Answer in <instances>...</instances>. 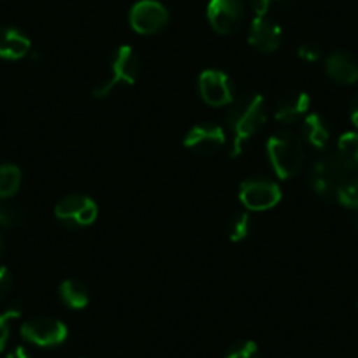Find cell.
<instances>
[{
  "instance_id": "ac0fdd59",
  "label": "cell",
  "mask_w": 358,
  "mask_h": 358,
  "mask_svg": "<svg viewBox=\"0 0 358 358\" xmlns=\"http://www.w3.org/2000/svg\"><path fill=\"white\" fill-rule=\"evenodd\" d=\"M337 157L350 172H358V132H346L337 143Z\"/></svg>"
},
{
  "instance_id": "4316f807",
  "label": "cell",
  "mask_w": 358,
  "mask_h": 358,
  "mask_svg": "<svg viewBox=\"0 0 358 358\" xmlns=\"http://www.w3.org/2000/svg\"><path fill=\"white\" fill-rule=\"evenodd\" d=\"M271 4H273V0H250V8H251V11L255 13V16H257V18L267 15Z\"/></svg>"
},
{
  "instance_id": "8fae6325",
  "label": "cell",
  "mask_w": 358,
  "mask_h": 358,
  "mask_svg": "<svg viewBox=\"0 0 358 358\" xmlns=\"http://www.w3.org/2000/svg\"><path fill=\"white\" fill-rule=\"evenodd\" d=\"M225 130L216 123H201L188 130L185 146L197 155H213L225 144Z\"/></svg>"
},
{
  "instance_id": "2e32d148",
  "label": "cell",
  "mask_w": 358,
  "mask_h": 358,
  "mask_svg": "<svg viewBox=\"0 0 358 358\" xmlns=\"http://www.w3.org/2000/svg\"><path fill=\"white\" fill-rule=\"evenodd\" d=\"M302 137L316 150H325L330 141V130L325 120L316 113H309L302 122Z\"/></svg>"
},
{
  "instance_id": "5bb4252c",
  "label": "cell",
  "mask_w": 358,
  "mask_h": 358,
  "mask_svg": "<svg viewBox=\"0 0 358 358\" xmlns=\"http://www.w3.org/2000/svg\"><path fill=\"white\" fill-rule=\"evenodd\" d=\"M309 108H311L309 95L304 92H294V94H288L287 97L278 102L274 118L283 125H292V123L306 118L309 115Z\"/></svg>"
},
{
  "instance_id": "44dd1931",
  "label": "cell",
  "mask_w": 358,
  "mask_h": 358,
  "mask_svg": "<svg viewBox=\"0 0 358 358\" xmlns=\"http://www.w3.org/2000/svg\"><path fill=\"white\" fill-rule=\"evenodd\" d=\"M25 222V213L18 206L0 201V227H18Z\"/></svg>"
},
{
  "instance_id": "9c48e42d",
  "label": "cell",
  "mask_w": 358,
  "mask_h": 358,
  "mask_svg": "<svg viewBox=\"0 0 358 358\" xmlns=\"http://www.w3.org/2000/svg\"><path fill=\"white\" fill-rule=\"evenodd\" d=\"M199 92L206 104L222 108V106H230L236 99V86L229 74L216 69L204 71L199 78Z\"/></svg>"
},
{
  "instance_id": "7c38bea8",
  "label": "cell",
  "mask_w": 358,
  "mask_h": 358,
  "mask_svg": "<svg viewBox=\"0 0 358 358\" xmlns=\"http://www.w3.org/2000/svg\"><path fill=\"white\" fill-rule=\"evenodd\" d=\"M283 41V30L276 22L268 20L267 16H260L251 22L248 43L260 53H273L281 46Z\"/></svg>"
},
{
  "instance_id": "f1b7e54d",
  "label": "cell",
  "mask_w": 358,
  "mask_h": 358,
  "mask_svg": "<svg viewBox=\"0 0 358 358\" xmlns=\"http://www.w3.org/2000/svg\"><path fill=\"white\" fill-rule=\"evenodd\" d=\"M6 358H32V357H30L29 351H27L25 348L20 346V348H15V350H13Z\"/></svg>"
},
{
  "instance_id": "7402d4cb",
  "label": "cell",
  "mask_w": 358,
  "mask_h": 358,
  "mask_svg": "<svg viewBox=\"0 0 358 358\" xmlns=\"http://www.w3.org/2000/svg\"><path fill=\"white\" fill-rule=\"evenodd\" d=\"M337 201L348 209L358 211V179H350L337 195Z\"/></svg>"
},
{
  "instance_id": "d4e9b609",
  "label": "cell",
  "mask_w": 358,
  "mask_h": 358,
  "mask_svg": "<svg viewBox=\"0 0 358 358\" xmlns=\"http://www.w3.org/2000/svg\"><path fill=\"white\" fill-rule=\"evenodd\" d=\"M299 57L306 62H318L322 58V48L315 43H304L299 46Z\"/></svg>"
},
{
  "instance_id": "52a82bcc",
  "label": "cell",
  "mask_w": 358,
  "mask_h": 358,
  "mask_svg": "<svg viewBox=\"0 0 358 358\" xmlns=\"http://www.w3.org/2000/svg\"><path fill=\"white\" fill-rule=\"evenodd\" d=\"M22 336L29 343L41 348H55L65 343L69 330L60 320L57 318H32L22 325Z\"/></svg>"
},
{
  "instance_id": "484cf974",
  "label": "cell",
  "mask_w": 358,
  "mask_h": 358,
  "mask_svg": "<svg viewBox=\"0 0 358 358\" xmlns=\"http://www.w3.org/2000/svg\"><path fill=\"white\" fill-rule=\"evenodd\" d=\"M13 274L8 267H0V301L11 292Z\"/></svg>"
},
{
  "instance_id": "5b68a950",
  "label": "cell",
  "mask_w": 358,
  "mask_h": 358,
  "mask_svg": "<svg viewBox=\"0 0 358 358\" xmlns=\"http://www.w3.org/2000/svg\"><path fill=\"white\" fill-rule=\"evenodd\" d=\"M239 199L250 211H267L281 201V188L273 179L255 176L241 185Z\"/></svg>"
},
{
  "instance_id": "cb8c5ba5",
  "label": "cell",
  "mask_w": 358,
  "mask_h": 358,
  "mask_svg": "<svg viewBox=\"0 0 358 358\" xmlns=\"http://www.w3.org/2000/svg\"><path fill=\"white\" fill-rule=\"evenodd\" d=\"M18 316H20L18 308H13V309H8L6 313H0V351L4 350L6 344H8L9 332H11V329H9V322L18 318Z\"/></svg>"
},
{
  "instance_id": "83f0119b",
  "label": "cell",
  "mask_w": 358,
  "mask_h": 358,
  "mask_svg": "<svg viewBox=\"0 0 358 358\" xmlns=\"http://www.w3.org/2000/svg\"><path fill=\"white\" fill-rule=\"evenodd\" d=\"M350 120L355 127L358 129V95L351 101L350 104Z\"/></svg>"
},
{
  "instance_id": "3957f363",
  "label": "cell",
  "mask_w": 358,
  "mask_h": 358,
  "mask_svg": "<svg viewBox=\"0 0 358 358\" xmlns=\"http://www.w3.org/2000/svg\"><path fill=\"white\" fill-rule=\"evenodd\" d=\"M348 181H350V171L344 167L337 155L318 158L309 171L311 188L323 199H337Z\"/></svg>"
},
{
  "instance_id": "277c9868",
  "label": "cell",
  "mask_w": 358,
  "mask_h": 358,
  "mask_svg": "<svg viewBox=\"0 0 358 358\" xmlns=\"http://www.w3.org/2000/svg\"><path fill=\"white\" fill-rule=\"evenodd\" d=\"M141 60L137 57L136 50L132 46H122L113 57L111 64V78L99 83L92 95L95 99H104L111 94L118 85H134L139 79Z\"/></svg>"
},
{
  "instance_id": "f546056e",
  "label": "cell",
  "mask_w": 358,
  "mask_h": 358,
  "mask_svg": "<svg viewBox=\"0 0 358 358\" xmlns=\"http://www.w3.org/2000/svg\"><path fill=\"white\" fill-rule=\"evenodd\" d=\"M4 237H2V232H0V258H2V255H4Z\"/></svg>"
},
{
  "instance_id": "603a6c76",
  "label": "cell",
  "mask_w": 358,
  "mask_h": 358,
  "mask_svg": "<svg viewBox=\"0 0 358 358\" xmlns=\"http://www.w3.org/2000/svg\"><path fill=\"white\" fill-rule=\"evenodd\" d=\"M225 358H260V351H258V346L253 341H244V343H239L234 348H230Z\"/></svg>"
},
{
  "instance_id": "30bf717a",
  "label": "cell",
  "mask_w": 358,
  "mask_h": 358,
  "mask_svg": "<svg viewBox=\"0 0 358 358\" xmlns=\"http://www.w3.org/2000/svg\"><path fill=\"white\" fill-rule=\"evenodd\" d=\"M243 0H209L208 20L213 29L222 36L237 32L244 22Z\"/></svg>"
},
{
  "instance_id": "6da1fadb",
  "label": "cell",
  "mask_w": 358,
  "mask_h": 358,
  "mask_svg": "<svg viewBox=\"0 0 358 358\" xmlns=\"http://www.w3.org/2000/svg\"><path fill=\"white\" fill-rule=\"evenodd\" d=\"M265 122H267V106L260 94H246L234 99L227 115V123L234 136L230 157H239L248 141L264 129Z\"/></svg>"
},
{
  "instance_id": "d6986e66",
  "label": "cell",
  "mask_w": 358,
  "mask_h": 358,
  "mask_svg": "<svg viewBox=\"0 0 358 358\" xmlns=\"http://www.w3.org/2000/svg\"><path fill=\"white\" fill-rule=\"evenodd\" d=\"M22 187V171L15 164L0 165V201H8Z\"/></svg>"
},
{
  "instance_id": "ba28073f",
  "label": "cell",
  "mask_w": 358,
  "mask_h": 358,
  "mask_svg": "<svg viewBox=\"0 0 358 358\" xmlns=\"http://www.w3.org/2000/svg\"><path fill=\"white\" fill-rule=\"evenodd\" d=\"M169 23V11L158 0H139L130 9V27L137 34L153 36L162 32Z\"/></svg>"
},
{
  "instance_id": "e0dca14e",
  "label": "cell",
  "mask_w": 358,
  "mask_h": 358,
  "mask_svg": "<svg viewBox=\"0 0 358 358\" xmlns=\"http://www.w3.org/2000/svg\"><path fill=\"white\" fill-rule=\"evenodd\" d=\"M60 299L72 309H83L88 306L90 294L85 283L78 280H67L60 285Z\"/></svg>"
},
{
  "instance_id": "ffe728a7",
  "label": "cell",
  "mask_w": 358,
  "mask_h": 358,
  "mask_svg": "<svg viewBox=\"0 0 358 358\" xmlns=\"http://www.w3.org/2000/svg\"><path fill=\"white\" fill-rule=\"evenodd\" d=\"M251 232V218L248 213H237L229 222V237L234 243L244 241Z\"/></svg>"
},
{
  "instance_id": "7a4b0ae2",
  "label": "cell",
  "mask_w": 358,
  "mask_h": 358,
  "mask_svg": "<svg viewBox=\"0 0 358 358\" xmlns=\"http://www.w3.org/2000/svg\"><path fill=\"white\" fill-rule=\"evenodd\" d=\"M267 155L274 172L281 179L297 176L304 165L306 158L302 139L297 134L288 132V130H280V132L268 137Z\"/></svg>"
},
{
  "instance_id": "4fadbf2b",
  "label": "cell",
  "mask_w": 358,
  "mask_h": 358,
  "mask_svg": "<svg viewBox=\"0 0 358 358\" xmlns=\"http://www.w3.org/2000/svg\"><path fill=\"white\" fill-rule=\"evenodd\" d=\"M325 71L336 83L353 85L358 81V60L348 51H334L325 62Z\"/></svg>"
},
{
  "instance_id": "4dcf8cb0",
  "label": "cell",
  "mask_w": 358,
  "mask_h": 358,
  "mask_svg": "<svg viewBox=\"0 0 358 358\" xmlns=\"http://www.w3.org/2000/svg\"><path fill=\"white\" fill-rule=\"evenodd\" d=\"M276 2H280V4L283 6H290V4H295L297 0H276Z\"/></svg>"
},
{
  "instance_id": "8992f818",
  "label": "cell",
  "mask_w": 358,
  "mask_h": 358,
  "mask_svg": "<svg viewBox=\"0 0 358 358\" xmlns=\"http://www.w3.org/2000/svg\"><path fill=\"white\" fill-rule=\"evenodd\" d=\"M99 208L88 195L74 194L62 199L55 208V216L71 229L88 227L97 220Z\"/></svg>"
},
{
  "instance_id": "9a60e30c",
  "label": "cell",
  "mask_w": 358,
  "mask_h": 358,
  "mask_svg": "<svg viewBox=\"0 0 358 358\" xmlns=\"http://www.w3.org/2000/svg\"><path fill=\"white\" fill-rule=\"evenodd\" d=\"M32 43L20 29L0 27V58L4 60H22L30 53Z\"/></svg>"
}]
</instances>
